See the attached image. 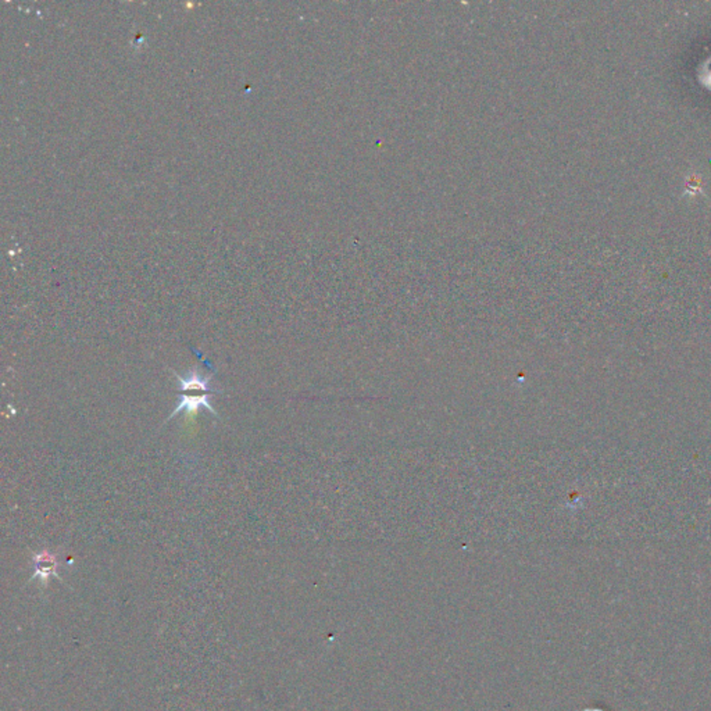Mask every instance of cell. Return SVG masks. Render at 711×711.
Listing matches in <instances>:
<instances>
[{"label":"cell","instance_id":"obj_1","mask_svg":"<svg viewBox=\"0 0 711 711\" xmlns=\"http://www.w3.org/2000/svg\"><path fill=\"white\" fill-rule=\"evenodd\" d=\"M171 371L180 382V391L182 392V396L180 399V403L175 406L174 411L171 413V416L164 423L177 417L178 413L185 411V423L188 425H191L195 423L199 410L201 407L207 409L214 417H218L217 411L214 410V407L211 406V403L208 400L210 394L223 395V392L220 389H214L210 387V381L214 377V372H210L203 377L200 367L195 365L192 368V371L188 374V377L184 378L177 371H174V370H171Z\"/></svg>","mask_w":711,"mask_h":711},{"label":"cell","instance_id":"obj_2","mask_svg":"<svg viewBox=\"0 0 711 711\" xmlns=\"http://www.w3.org/2000/svg\"><path fill=\"white\" fill-rule=\"evenodd\" d=\"M34 564H35V577H40L43 581H46L49 575L56 574L57 558L54 554L47 551H42L40 553L35 554Z\"/></svg>","mask_w":711,"mask_h":711}]
</instances>
